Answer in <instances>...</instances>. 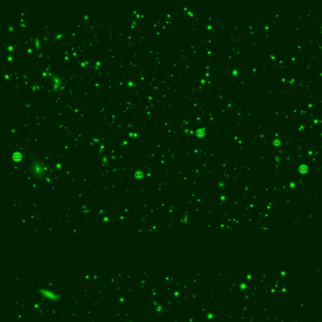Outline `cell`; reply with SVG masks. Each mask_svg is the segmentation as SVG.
<instances>
[{
    "instance_id": "6da1fadb",
    "label": "cell",
    "mask_w": 322,
    "mask_h": 322,
    "mask_svg": "<svg viewBox=\"0 0 322 322\" xmlns=\"http://www.w3.org/2000/svg\"><path fill=\"white\" fill-rule=\"evenodd\" d=\"M42 295H44V297L47 298H49V299L51 300H57V298H58V296H57L55 293L54 292H52L50 290H44V291H42Z\"/></svg>"
}]
</instances>
